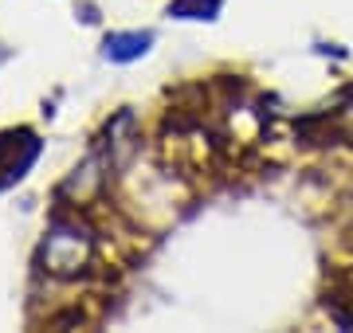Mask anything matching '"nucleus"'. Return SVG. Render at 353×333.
<instances>
[{"label": "nucleus", "instance_id": "nucleus-1", "mask_svg": "<svg viewBox=\"0 0 353 333\" xmlns=\"http://www.w3.org/2000/svg\"><path fill=\"white\" fill-rule=\"evenodd\" d=\"M39 149H43V141H39V133L32 126L0 129V193L28 177V169L36 165Z\"/></svg>", "mask_w": 353, "mask_h": 333}, {"label": "nucleus", "instance_id": "nucleus-2", "mask_svg": "<svg viewBox=\"0 0 353 333\" xmlns=\"http://www.w3.org/2000/svg\"><path fill=\"white\" fill-rule=\"evenodd\" d=\"M150 43H153V32H110L102 39V55L110 63H134V59L150 52Z\"/></svg>", "mask_w": 353, "mask_h": 333}, {"label": "nucleus", "instance_id": "nucleus-3", "mask_svg": "<svg viewBox=\"0 0 353 333\" xmlns=\"http://www.w3.org/2000/svg\"><path fill=\"white\" fill-rule=\"evenodd\" d=\"M224 8V0H169L165 12L176 20H216Z\"/></svg>", "mask_w": 353, "mask_h": 333}, {"label": "nucleus", "instance_id": "nucleus-4", "mask_svg": "<svg viewBox=\"0 0 353 333\" xmlns=\"http://www.w3.org/2000/svg\"><path fill=\"white\" fill-rule=\"evenodd\" d=\"M83 20H87V24H99V12H94V4H83Z\"/></svg>", "mask_w": 353, "mask_h": 333}, {"label": "nucleus", "instance_id": "nucleus-5", "mask_svg": "<svg viewBox=\"0 0 353 333\" xmlns=\"http://www.w3.org/2000/svg\"><path fill=\"white\" fill-rule=\"evenodd\" d=\"M345 98H350V103H353V87H345Z\"/></svg>", "mask_w": 353, "mask_h": 333}]
</instances>
